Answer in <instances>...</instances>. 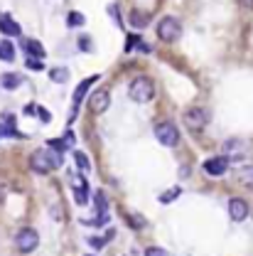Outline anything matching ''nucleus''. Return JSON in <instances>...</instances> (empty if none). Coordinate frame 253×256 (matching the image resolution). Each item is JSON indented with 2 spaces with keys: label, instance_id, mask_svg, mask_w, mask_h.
Returning <instances> with one entry per match:
<instances>
[{
  "label": "nucleus",
  "instance_id": "cd10ccee",
  "mask_svg": "<svg viewBox=\"0 0 253 256\" xmlns=\"http://www.w3.org/2000/svg\"><path fill=\"white\" fill-rule=\"evenodd\" d=\"M37 114H39V118H42V121H49V114H47V108L37 106Z\"/></svg>",
  "mask_w": 253,
  "mask_h": 256
},
{
  "label": "nucleus",
  "instance_id": "7ed1b4c3",
  "mask_svg": "<svg viewBox=\"0 0 253 256\" xmlns=\"http://www.w3.org/2000/svg\"><path fill=\"white\" fill-rule=\"evenodd\" d=\"M155 138H158L162 146L172 148V146L180 143V130H177V126H175L172 121H162V124L155 126Z\"/></svg>",
  "mask_w": 253,
  "mask_h": 256
},
{
  "label": "nucleus",
  "instance_id": "f3484780",
  "mask_svg": "<svg viewBox=\"0 0 253 256\" xmlns=\"http://www.w3.org/2000/svg\"><path fill=\"white\" fill-rule=\"evenodd\" d=\"M84 22H86V18H84L81 12H76V10H71V12L66 15V25H69V28H81Z\"/></svg>",
  "mask_w": 253,
  "mask_h": 256
},
{
  "label": "nucleus",
  "instance_id": "f03ea898",
  "mask_svg": "<svg viewBox=\"0 0 253 256\" xmlns=\"http://www.w3.org/2000/svg\"><path fill=\"white\" fill-rule=\"evenodd\" d=\"M158 37L162 42H177V40L182 37V25H180V20L172 18V15L162 18L158 22Z\"/></svg>",
  "mask_w": 253,
  "mask_h": 256
},
{
  "label": "nucleus",
  "instance_id": "a878e982",
  "mask_svg": "<svg viewBox=\"0 0 253 256\" xmlns=\"http://www.w3.org/2000/svg\"><path fill=\"white\" fill-rule=\"evenodd\" d=\"M106 242H108V239H101V236H91V239H89V244H91V246H96V249H98V246H103Z\"/></svg>",
  "mask_w": 253,
  "mask_h": 256
},
{
  "label": "nucleus",
  "instance_id": "20e7f679",
  "mask_svg": "<svg viewBox=\"0 0 253 256\" xmlns=\"http://www.w3.org/2000/svg\"><path fill=\"white\" fill-rule=\"evenodd\" d=\"M15 244H17V249L22 252V254H30L37 249V244H39V234L32 229V226H25V229H20L17 234H15Z\"/></svg>",
  "mask_w": 253,
  "mask_h": 256
},
{
  "label": "nucleus",
  "instance_id": "5701e85b",
  "mask_svg": "<svg viewBox=\"0 0 253 256\" xmlns=\"http://www.w3.org/2000/svg\"><path fill=\"white\" fill-rule=\"evenodd\" d=\"M145 256H170L165 249H160V246H150V249H145Z\"/></svg>",
  "mask_w": 253,
  "mask_h": 256
},
{
  "label": "nucleus",
  "instance_id": "393cba45",
  "mask_svg": "<svg viewBox=\"0 0 253 256\" xmlns=\"http://www.w3.org/2000/svg\"><path fill=\"white\" fill-rule=\"evenodd\" d=\"M2 136H17V130H15V128H7V126H2V124H0V138H2Z\"/></svg>",
  "mask_w": 253,
  "mask_h": 256
},
{
  "label": "nucleus",
  "instance_id": "c756f323",
  "mask_svg": "<svg viewBox=\"0 0 253 256\" xmlns=\"http://www.w3.org/2000/svg\"><path fill=\"white\" fill-rule=\"evenodd\" d=\"M86 256H94V254H86Z\"/></svg>",
  "mask_w": 253,
  "mask_h": 256
},
{
  "label": "nucleus",
  "instance_id": "4be33fe9",
  "mask_svg": "<svg viewBox=\"0 0 253 256\" xmlns=\"http://www.w3.org/2000/svg\"><path fill=\"white\" fill-rule=\"evenodd\" d=\"M130 22H133L135 28H145V22H148V20H145L140 12H130Z\"/></svg>",
  "mask_w": 253,
  "mask_h": 256
},
{
  "label": "nucleus",
  "instance_id": "412c9836",
  "mask_svg": "<svg viewBox=\"0 0 253 256\" xmlns=\"http://www.w3.org/2000/svg\"><path fill=\"white\" fill-rule=\"evenodd\" d=\"M74 160H76V165H79V170H81V172H86V170H89V160H86L84 153L74 150Z\"/></svg>",
  "mask_w": 253,
  "mask_h": 256
},
{
  "label": "nucleus",
  "instance_id": "bb28decb",
  "mask_svg": "<svg viewBox=\"0 0 253 256\" xmlns=\"http://www.w3.org/2000/svg\"><path fill=\"white\" fill-rule=\"evenodd\" d=\"M27 66H30V69H42V60H37V57H30V60H27Z\"/></svg>",
  "mask_w": 253,
  "mask_h": 256
},
{
  "label": "nucleus",
  "instance_id": "423d86ee",
  "mask_svg": "<svg viewBox=\"0 0 253 256\" xmlns=\"http://www.w3.org/2000/svg\"><path fill=\"white\" fill-rule=\"evenodd\" d=\"M96 82H98V74H94V76H89V79H84L79 86H76V92H74V98H71V118L76 116V111H79V104L84 101V96L89 94V89L94 86Z\"/></svg>",
  "mask_w": 253,
  "mask_h": 256
},
{
  "label": "nucleus",
  "instance_id": "9d476101",
  "mask_svg": "<svg viewBox=\"0 0 253 256\" xmlns=\"http://www.w3.org/2000/svg\"><path fill=\"white\" fill-rule=\"evenodd\" d=\"M30 165H32V170L39 172V175H47L49 170H54V165H52V160L47 156V150H37V153L32 156Z\"/></svg>",
  "mask_w": 253,
  "mask_h": 256
},
{
  "label": "nucleus",
  "instance_id": "9b49d317",
  "mask_svg": "<svg viewBox=\"0 0 253 256\" xmlns=\"http://www.w3.org/2000/svg\"><path fill=\"white\" fill-rule=\"evenodd\" d=\"M0 32L7 34V37H17V34H20V25H17L10 15H2V18H0Z\"/></svg>",
  "mask_w": 253,
  "mask_h": 256
},
{
  "label": "nucleus",
  "instance_id": "2eb2a0df",
  "mask_svg": "<svg viewBox=\"0 0 253 256\" xmlns=\"http://www.w3.org/2000/svg\"><path fill=\"white\" fill-rule=\"evenodd\" d=\"M239 182L246 185V188H253V165H246L239 170Z\"/></svg>",
  "mask_w": 253,
  "mask_h": 256
},
{
  "label": "nucleus",
  "instance_id": "dca6fc26",
  "mask_svg": "<svg viewBox=\"0 0 253 256\" xmlns=\"http://www.w3.org/2000/svg\"><path fill=\"white\" fill-rule=\"evenodd\" d=\"M86 190H89V185H86L84 180H79V182H76V190H74V197H76V204H86V200H89V194H86Z\"/></svg>",
  "mask_w": 253,
  "mask_h": 256
},
{
  "label": "nucleus",
  "instance_id": "6e6552de",
  "mask_svg": "<svg viewBox=\"0 0 253 256\" xmlns=\"http://www.w3.org/2000/svg\"><path fill=\"white\" fill-rule=\"evenodd\" d=\"M249 202L246 200H241V197H234L231 202H229V217L234 220V222H244L246 217H249Z\"/></svg>",
  "mask_w": 253,
  "mask_h": 256
},
{
  "label": "nucleus",
  "instance_id": "39448f33",
  "mask_svg": "<svg viewBox=\"0 0 253 256\" xmlns=\"http://www.w3.org/2000/svg\"><path fill=\"white\" fill-rule=\"evenodd\" d=\"M209 124V111L207 108H190L185 111V126L190 130H202Z\"/></svg>",
  "mask_w": 253,
  "mask_h": 256
},
{
  "label": "nucleus",
  "instance_id": "aec40b11",
  "mask_svg": "<svg viewBox=\"0 0 253 256\" xmlns=\"http://www.w3.org/2000/svg\"><path fill=\"white\" fill-rule=\"evenodd\" d=\"M180 194H182V190H180V188H172V190H167V192H162V194H160V202H162V204H167V202L177 200Z\"/></svg>",
  "mask_w": 253,
  "mask_h": 256
},
{
  "label": "nucleus",
  "instance_id": "c85d7f7f",
  "mask_svg": "<svg viewBox=\"0 0 253 256\" xmlns=\"http://www.w3.org/2000/svg\"><path fill=\"white\" fill-rule=\"evenodd\" d=\"M79 47H81V50H91V42H89L86 37H81V40H79Z\"/></svg>",
  "mask_w": 253,
  "mask_h": 256
},
{
  "label": "nucleus",
  "instance_id": "b1692460",
  "mask_svg": "<svg viewBox=\"0 0 253 256\" xmlns=\"http://www.w3.org/2000/svg\"><path fill=\"white\" fill-rule=\"evenodd\" d=\"M128 222L135 224V226H145V220H143L140 214H128Z\"/></svg>",
  "mask_w": 253,
  "mask_h": 256
},
{
  "label": "nucleus",
  "instance_id": "6ab92c4d",
  "mask_svg": "<svg viewBox=\"0 0 253 256\" xmlns=\"http://www.w3.org/2000/svg\"><path fill=\"white\" fill-rule=\"evenodd\" d=\"M49 79H52V82H57V84H64V82L69 79V72H66L64 66H57V69H52V72H49Z\"/></svg>",
  "mask_w": 253,
  "mask_h": 256
},
{
  "label": "nucleus",
  "instance_id": "f257e3e1",
  "mask_svg": "<svg viewBox=\"0 0 253 256\" xmlns=\"http://www.w3.org/2000/svg\"><path fill=\"white\" fill-rule=\"evenodd\" d=\"M128 96L135 101V104H148L153 96H155V86L148 76H135L128 86Z\"/></svg>",
  "mask_w": 253,
  "mask_h": 256
},
{
  "label": "nucleus",
  "instance_id": "4468645a",
  "mask_svg": "<svg viewBox=\"0 0 253 256\" xmlns=\"http://www.w3.org/2000/svg\"><path fill=\"white\" fill-rule=\"evenodd\" d=\"M0 60L2 62H12L15 60V47H12V42H0Z\"/></svg>",
  "mask_w": 253,
  "mask_h": 256
},
{
  "label": "nucleus",
  "instance_id": "f8f14e48",
  "mask_svg": "<svg viewBox=\"0 0 253 256\" xmlns=\"http://www.w3.org/2000/svg\"><path fill=\"white\" fill-rule=\"evenodd\" d=\"M25 50H27V54H30V57H37V60H42V57L47 54V52H44V47H42L37 40H27V42H25Z\"/></svg>",
  "mask_w": 253,
  "mask_h": 256
},
{
  "label": "nucleus",
  "instance_id": "ddd939ff",
  "mask_svg": "<svg viewBox=\"0 0 253 256\" xmlns=\"http://www.w3.org/2000/svg\"><path fill=\"white\" fill-rule=\"evenodd\" d=\"M0 84H2L5 89H17V86L22 84V76H20V74H2Z\"/></svg>",
  "mask_w": 253,
  "mask_h": 256
},
{
  "label": "nucleus",
  "instance_id": "a211bd4d",
  "mask_svg": "<svg viewBox=\"0 0 253 256\" xmlns=\"http://www.w3.org/2000/svg\"><path fill=\"white\" fill-rule=\"evenodd\" d=\"M96 207H98V214H101V220H98V222H106L108 204H106V197H103V192H96Z\"/></svg>",
  "mask_w": 253,
  "mask_h": 256
},
{
  "label": "nucleus",
  "instance_id": "1a4fd4ad",
  "mask_svg": "<svg viewBox=\"0 0 253 256\" xmlns=\"http://www.w3.org/2000/svg\"><path fill=\"white\" fill-rule=\"evenodd\" d=\"M229 170V158L226 156H217V158H209L204 162V172L212 175V178H219Z\"/></svg>",
  "mask_w": 253,
  "mask_h": 256
},
{
  "label": "nucleus",
  "instance_id": "0eeeda50",
  "mask_svg": "<svg viewBox=\"0 0 253 256\" xmlns=\"http://www.w3.org/2000/svg\"><path fill=\"white\" fill-rule=\"evenodd\" d=\"M108 104H111V96H108V89H96L91 98H89V108L94 114H106L108 111Z\"/></svg>",
  "mask_w": 253,
  "mask_h": 256
}]
</instances>
